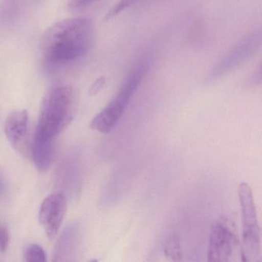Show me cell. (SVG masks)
Masks as SVG:
<instances>
[{
    "label": "cell",
    "mask_w": 262,
    "mask_h": 262,
    "mask_svg": "<svg viewBox=\"0 0 262 262\" xmlns=\"http://www.w3.org/2000/svg\"><path fill=\"white\" fill-rule=\"evenodd\" d=\"M76 229L74 226L70 227L67 231H65L63 236L59 239L53 254V261H60L62 256L70 255L72 248L76 244Z\"/></svg>",
    "instance_id": "30bf717a"
},
{
    "label": "cell",
    "mask_w": 262,
    "mask_h": 262,
    "mask_svg": "<svg viewBox=\"0 0 262 262\" xmlns=\"http://www.w3.org/2000/svg\"><path fill=\"white\" fill-rule=\"evenodd\" d=\"M165 255L173 261H180L182 258L180 239L176 233L168 237L165 244Z\"/></svg>",
    "instance_id": "8fae6325"
},
{
    "label": "cell",
    "mask_w": 262,
    "mask_h": 262,
    "mask_svg": "<svg viewBox=\"0 0 262 262\" xmlns=\"http://www.w3.org/2000/svg\"><path fill=\"white\" fill-rule=\"evenodd\" d=\"M96 0H70V6L73 8H81L93 4Z\"/></svg>",
    "instance_id": "2e32d148"
},
{
    "label": "cell",
    "mask_w": 262,
    "mask_h": 262,
    "mask_svg": "<svg viewBox=\"0 0 262 262\" xmlns=\"http://www.w3.org/2000/svg\"><path fill=\"white\" fill-rule=\"evenodd\" d=\"M24 257L27 262H45L47 260V254L43 248L36 244L27 247Z\"/></svg>",
    "instance_id": "7c38bea8"
},
{
    "label": "cell",
    "mask_w": 262,
    "mask_h": 262,
    "mask_svg": "<svg viewBox=\"0 0 262 262\" xmlns=\"http://www.w3.org/2000/svg\"><path fill=\"white\" fill-rule=\"evenodd\" d=\"M33 157L35 165L40 171L50 168L54 155V139L35 133L33 143Z\"/></svg>",
    "instance_id": "ba28073f"
},
{
    "label": "cell",
    "mask_w": 262,
    "mask_h": 262,
    "mask_svg": "<svg viewBox=\"0 0 262 262\" xmlns=\"http://www.w3.org/2000/svg\"><path fill=\"white\" fill-rule=\"evenodd\" d=\"M4 188H5V183H4V178L2 174H0V194L4 192Z\"/></svg>",
    "instance_id": "e0dca14e"
},
{
    "label": "cell",
    "mask_w": 262,
    "mask_h": 262,
    "mask_svg": "<svg viewBox=\"0 0 262 262\" xmlns=\"http://www.w3.org/2000/svg\"><path fill=\"white\" fill-rule=\"evenodd\" d=\"M94 35L88 18L65 19L50 27L41 41L42 58L47 65L73 62L85 56L91 48Z\"/></svg>",
    "instance_id": "6da1fadb"
},
{
    "label": "cell",
    "mask_w": 262,
    "mask_h": 262,
    "mask_svg": "<svg viewBox=\"0 0 262 262\" xmlns=\"http://www.w3.org/2000/svg\"><path fill=\"white\" fill-rule=\"evenodd\" d=\"M137 1L138 0H119V2L108 13L107 18L110 19V18L117 16L121 12L123 11L124 10L128 8V7H131L132 5L136 4Z\"/></svg>",
    "instance_id": "4fadbf2b"
},
{
    "label": "cell",
    "mask_w": 262,
    "mask_h": 262,
    "mask_svg": "<svg viewBox=\"0 0 262 262\" xmlns=\"http://www.w3.org/2000/svg\"><path fill=\"white\" fill-rule=\"evenodd\" d=\"M29 114L27 110L16 111L7 118L5 123V134L10 143L16 149H20L27 137Z\"/></svg>",
    "instance_id": "52a82bcc"
},
{
    "label": "cell",
    "mask_w": 262,
    "mask_h": 262,
    "mask_svg": "<svg viewBox=\"0 0 262 262\" xmlns=\"http://www.w3.org/2000/svg\"><path fill=\"white\" fill-rule=\"evenodd\" d=\"M238 252L242 254V245L228 224L219 222L213 225L210 231L208 261H231Z\"/></svg>",
    "instance_id": "5b68a950"
},
{
    "label": "cell",
    "mask_w": 262,
    "mask_h": 262,
    "mask_svg": "<svg viewBox=\"0 0 262 262\" xmlns=\"http://www.w3.org/2000/svg\"><path fill=\"white\" fill-rule=\"evenodd\" d=\"M242 210V261L260 262L261 260V239L257 211L251 187L242 182L238 188Z\"/></svg>",
    "instance_id": "277c9868"
},
{
    "label": "cell",
    "mask_w": 262,
    "mask_h": 262,
    "mask_svg": "<svg viewBox=\"0 0 262 262\" xmlns=\"http://www.w3.org/2000/svg\"><path fill=\"white\" fill-rule=\"evenodd\" d=\"M148 69V62H144L132 72L116 97L92 120L90 124L92 129L101 133L113 131L140 85Z\"/></svg>",
    "instance_id": "3957f363"
},
{
    "label": "cell",
    "mask_w": 262,
    "mask_h": 262,
    "mask_svg": "<svg viewBox=\"0 0 262 262\" xmlns=\"http://www.w3.org/2000/svg\"><path fill=\"white\" fill-rule=\"evenodd\" d=\"M254 42L252 41H245V42L242 43V45L239 46L238 47L235 49L234 51L231 52L223 61L222 63L219 65V67L214 70V74L212 76H219V74L224 72H226L227 70H230L234 66L237 65L241 60L245 57V56L251 51V49L253 48Z\"/></svg>",
    "instance_id": "9c48e42d"
},
{
    "label": "cell",
    "mask_w": 262,
    "mask_h": 262,
    "mask_svg": "<svg viewBox=\"0 0 262 262\" xmlns=\"http://www.w3.org/2000/svg\"><path fill=\"white\" fill-rule=\"evenodd\" d=\"M104 84H105V79L103 78H100V79H97L95 82V83L92 85L91 88L90 90V94L93 96V95L97 94L102 87H103Z\"/></svg>",
    "instance_id": "9a60e30c"
},
{
    "label": "cell",
    "mask_w": 262,
    "mask_h": 262,
    "mask_svg": "<svg viewBox=\"0 0 262 262\" xmlns=\"http://www.w3.org/2000/svg\"><path fill=\"white\" fill-rule=\"evenodd\" d=\"M9 243V233L7 228L4 226L0 227V251H4L7 250Z\"/></svg>",
    "instance_id": "5bb4252c"
},
{
    "label": "cell",
    "mask_w": 262,
    "mask_h": 262,
    "mask_svg": "<svg viewBox=\"0 0 262 262\" xmlns=\"http://www.w3.org/2000/svg\"><path fill=\"white\" fill-rule=\"evenodd\" d=\"M76 96L71 86H60L52 90L41 107L36 133L55 139L73 119Z\"/></svg>",
    "instance_id": "7a4b0ae2"
},
{
    "label": "cell",
    "mask_w": 262,
    "mask_h": 262,
    "mask_svg": "<svg viewBox=\"0 0 262 262\" xmlns=\"http://www.w3.org/2000/svg\"><path fill=\"white\" fill-rule=\"evenodd\" d=\"M67 209V198L62 193L50 194L42 202L39 209V222L50 238H54L60 229Z\"/></svg>",
    "instance_id": "8992f818"
}]
</instances>
